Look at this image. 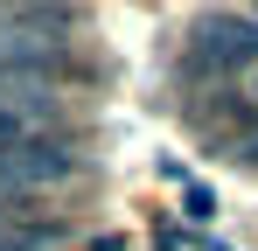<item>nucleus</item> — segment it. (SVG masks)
Masks as SVG:
<instances>
[{
	"mask_svg": "<svg viewBox=\"0 0 258 251\" xmlns=\"http://www.w3.org/2000/svg\"><path fill=\"white\" fill-rule=\"evenodd\" d=\"M77 167L84 161H77L63 140H42V133H35V140H21V147L0 154V181H7V189H42V181H70Z\"/></svg>",
	"mask_w": 258,
	"mask_h": 251,
	"instance_id": "f03ea898",
	"label": "nucleus"
},
{
	"mask_svg": "<svg viewBox=\"0 0 258 251\" xmlns=\"http://www.w3.org/2000/svg\"><path fill=\"white\" fill-rule=\"evenodd\" d=\"M188 63L196 70H244V63H258V14H203L188 28Z\"/></svg>",
	"mask_w": 258,
	"mask_h": 251,
	"instance_id": "f257e3e1",
	"label": "nucleus"
},
{
	"mask_svg": "<svg viewBox=\"0 0 258 251\" xmlns=\"http://www.w3.org/2000/svg\"><path fill=\"white\" fill-rule=\"evenodd\" d=\"M188 216H196V223H210V216H216V196L203 189V181H188Z\"/></svg>",
	"mask_w": 258,
	"mask_h": 251,
	"instance_id": "20e7f679",
	"label": "nucleus"
},
{
	"mask_svg": "<svg viewBox=\"0 0 258 251\" xmlns=\"http://www.w3.org/2000/svg\"><path fill=\"white\" fill-rule=\"evenodd\" d=\"M21 140H35V119H28L21 105H0V154L21 147Z\"/></svg>",
	"mask_w": 258,
	"mask_h": 251,
	"instance_id": "7ed1b4c3",
	"label": "nucleus"
}]
</instances>
